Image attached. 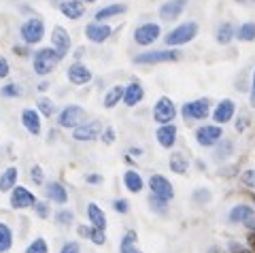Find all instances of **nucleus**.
<instances>
[{"instance_id":"nucleus-1","label":"nucleus","mask_w":255,"mask_h":253,"mask_svg":"<svg viewBox=\"0 0 255 253\" xmlns=\"http://www.w3.org/2000/svg\"><path fill=\"white\" fill-rule=\"evenodd\" d=\"M60 53L53 49V47H43V49H38L34 53V58H32V66H34V73L36 75H51L55 66L60 64Z\"/></svg>"},{"instance_id":"nucleus-2","label":"nucleus","mask_w":255,"mask_h":253,"mask_svg":"<svg viewBox=\"0 0 255 253\" xmlns=\"http://www.w3.org/2000/svg\"><path fill=\"white\" fill-rule=\"evenodd\" d=\"M196 34H198V23L196 21H185V23H181V26H177L174 30H170L164 41L168 47H181V45H187V43L194 41Z\"/></svg>"},{"instance_id":"nucleus-3","label":"nucleus","mask_w":255,"mask_h":253,"mask_svg":"<svg viewBox=\"0 0 255 253\" xmlns=\"http://www.w3.org/2000/svg\"><path fill=\"white\" fill-rule=\"evenodd\" d=\"M19 34L23 38V43L26 45H36V43H41L43 41V36H45V23L43 19H38V17H30L23 21V26L19 30Z\"/></svg>"},{"instance_id":"nucleus-4","label":"nucleus","mask_w":255,"mask_h":253,"mask_svg":"<svg viewBox=\"0 0 255 253\" xmlns=\"http://www.w3.org/2000/svg\"><path fill=\"white\" fill-rule=\"evenodd\" d=\"M85 122V109L79 107V105H68L66 109L60 111L58 115V124L60 128H77V126H81Z\"/></svg>"},{"instance_id":"nucleus-5","label":"nucleus","mask_w":255,"mask_h":253,"mask_svg":"<svg viewBox=\"0 0 255 253\" xmlns=\"http://www.w3.org/2000/svg\"><path fill=\"white\" fill-rule=\"evenodd\" d=\"M181 113H183L185 120H204V117L211 113V100L209 98H198V100L185 102L183 109H181Z\"/></svg>"},{"instance_id":"nucleus-6","label":"nucleus","mask_w":255,"mask_h":253,"mask_svg":"<svg viewBox=\"0 0 255 253\" xmlns=\"http://www.w3.org/2000/svg\"><path fill=\"white\" fill-rule=\"evenodd\" d=\"M177 117V107L168 96H162L153 107V120L157 124H172Z\"/></svg>"},{"instance_id":"nucleus-7","label":"nucleus","mask_w":255,"mask_h":253,"mask_svg":"<svg viewBox=\"0 0 255 253\" xmlns=\"http://www.w3.org/2000/svg\"><path fill=\"white\" fill-rule=\"evenodd\" d=\"M149 185H151V196H153V198L162 200V202L172 200L174 192H172L170 181L166 179V177H162V175H153V177H151V181H149Z\"/></svg>"},{"instance_id":"nucleus-8","label":"nucleus","mask_w":255,"mask_h":253,"mask_svg":"<svg viewBox=\"0 0 255 253\" xmlns=\"http://www.w3.org/2000/svg\"><path fill=\"white\" fill-rule=\"evenodd\" d=\"M223 138L221 126H200L196 130V140L200 147H213Z\"/></svg>"},{"instance_id":"nucleus-9","label":"nucleus","mask_w":255,"mask_h":253,"mask_svg":"<svg viewBox=\"0 0 255 253\" xmlns=\"http://www.w3.org/2000/svg\"><path fill=\"white\" fill-rule=\"evenodd\" d=\"M102 130L105 128H102L100 122H83L81 126H77L73 130V138L79 140V143H83V140H96Z\"/></svg>"},{"instance_id":"nucleus-10","label":"nucleus","mask_w":255,"mask_h":253,"mask_svg":"<svg viewBox=\"0 0 255 253\" xmlns=\"http://www.w3.org/2000/svg\"><path fill=\"white\" fill-rule=\"evenodd\" d=\"M159 34H162V30H159L157 23H142L134 32V41L142 47H147V45H153L159 38Z\"/></svg>"},{"instance_id":"nucleus-11","label":"nucleus","mask_w":255,"mask_h":253,"mask_svg":"<svg viewBox=\"0 0 255 253\" xmlns=\"http://www.w3.org/2000/svg\"><path fill=\"white\" fill-rule=\"evenodd\" d=\"M179 58V51H145L134 58L136 64H159V62H172Z\"/></svg>"},{"instance_id":"nucleus-12","label":"nucleus","mask_w":255,"mask_h":253,"mask_svg":"<svg viewBox=\"0 0 255 253\" xmlns=\"http://www.w3.org/2000/svg\"><path fill=\"white\" fill-rule=\"evenodd\" d=\"M187 6V0H168L159 6V19L162 21H174L179 19Z\"/></svg>"},{"instance_id":"nucleus-13","label":"nucleus","mask_w":255,"mask_h":253,"mask_svg":"<svg viewBox=\"0 0 255 253\" xmlns=\"http://www.w3.org/2000/svg\"><path fill=\"white\" fill-rule=\"evenodd\" d=\"M34 204H36V198L30 189H26L23 185L13 187V194H11V207L13 209H30V207H34Z\"/></svg>"},{"instance_id":"nucleus-14","label":"nucleus","mask_w":255,"mask_h":253,"mask_svg":"<svg viewBox=\"0 0 255 253\" xmlns=\"http://www.w3.org/2000/svg\"><path fill=\"white\" fill-rule=\"evenodd\" d=\"M230 221L234 224H247V226H255V209L249 204H236L230 211Z\"/></svg>"},{"instance_id":"nucleus-15","label":"nucleus","mask_w":255,"mask_h":253,"mask_svg":"<svg viewBox=\"0 0 255 253\" xmlns=\"http://www.w3.org/2000/svg\"><path fill=\"white\" fill-rule=\"evenodd\" d=\"M177 134L179 132H177V126H174V124H162V126H159V130L155 132L159 147L172 149L174 143H177Z\"/></svg>"},{"instance_id":"nucleus-16","label":"nucleus","mask_w":255,"mask_h":253,"mask_svg":"<svg viewBox=\"0 0 255 253\" xmlns=\"http://www.w3.org/2000/svg\"><path fill=\"white\" fill-rule=\"evenodd\" d=\"M111 32H113L111 26H107V23H102V21H94L90 26H85V36L90 38L92 43H105L111 36Z\"/></svg>"},{"instance_id":"nucleus-17","label":"nucleus","mask_w":255,"mask_h":253,"mask_svg":"<svg viewBox=\"0 0 255 253\" xmlns=\"http://www.w3.org/2000/svg\"><path fill=\"white\" fill-rule=\"evenodd\" d=\"M21 124L23 128H26L30 134H34V136H38L43 130V124H41V113L34 109H23L21 113Z\"/></svg>"},{"instance_id":"nucleus-18","label":"nucleus","mask_w":255,"mask_h":253,"mask_svg":"<svg viewBox=\"0 0 255 253\" xmlns=\"http://www.w3.org/2000/svg\"><path fill=\"white\" fill-rule=\"evenodd\" d=\"M66 75H68V81L75 83V85H85V83L92 81V70L85 64H81V62H75V64L68 68Z\"/></svg>"},{"instance_id":"nucleus-19","label":"nucleus","mask_w":255,"mask_h":253,"mask_svg":"<svg viewBox=\"0 0 255 253\" xmlns=\"http://www.w3.org/2000/svg\"><path fill=\"white\" fill-rule=\"evenodd\" d=\"M51 43H53V49L60 53V58H64V55L68 53V49H70V36H68V32L62 26H55L53 28Z\"/></svg>"},{"instance_id":"nucleus-20","label":"nucleus","mask_w":255,"mask_h":253,"mask_svg":"<svg viewBox=\"0 0 255 253\" xmlns=\"http://www.w3.org/2000/svg\"><path fill=\"white\" fill-rule=\"evenodd\" d=\"M60 13L64 15V17L77 21V19L83 17L85 6H83L81 0H66V2H60Z\"/></svg>"},{"instance_id":"nucleus-21","label":"nucleus","mask_w":255,"mask_h":253,"mask_svg":"<svg viewBox=\"0 0 255 253\" xmlns=\"http://www.w3.org/2000/svg\"><path fill=\"white\" fill-rule=\"evenodd\" d=\"M232 115H234V100H230V98H223L217 105V109L213 111V120L221 126L232 120Z\"/></svg>"},{"instance_id":"nucleus-22","label":"nucleus","mask_w":255,"mask_h":253,"mask_svg":"<svg viewBox=\"0 0 255 253\" xmlns=\"http://www.w3.org/2000/svg\"><path fill=\"white\" fill-rule=\"evenodd\" d=\"M145 98V90H142V85L138 83V81H134V83H130L126 88V92H124V102L128 107H134V105H138V102Z\"/></svg>"},{"instance_id":"nucleus-23","label":"nucleus","mask_w":255,"mask_h":253,"mask_svg":"<svg viewBox=\"0 0 255 253\" xmlns=\"http://www.w3.org/2000/svg\"><path fill=\"white\" fill-rule=\"evenodd\" d=\"M45 194H47V198L53 200V202H58V204H66V200H68V192L64 189L62 183H58V181H51V183H47Z\"/></svg>"},{"instance_id":"nucleus-24","label":"nucleus","mask_w":255,"mask_h":253,"mask_svg":"<svg viewBox=\"0 0 255 253\" xmlns=\"http://www.w3.org/2000/svg\"><path fill=\"white\" fill-rule=\"evenodd\" d=\"M87 217H90L94 228H100V230H105L107 228V215H105V211H102L98 204H94V202L87 204Z\"/></svg>"},{"instance_id":"nucleus-25","label":"nucleus","mask_w":255,"mask_h":253,"mask_svg":"<svg viewBox=\"0 0 255 253\" xmlns=\"http://www.w3.org/2000/svg\"><path fill=\"white\" fill-rule=\"evenodd\" d=\"M124 185L130 189V192L138 194L142 187H145V181H142V177L138 175L136 170H126L124 172Z\"/></svg>"},{"instance_id":"nucleus-26","label":"nucleus","mask_w":255,"mask_h":253,"mask_svg":"<svg viewBox=\"0 0 255 253\" xmlns=\"http://www.w3.org/2000/svg\"><path fill=\"white\" fill-rule=\"evenodd\" d=\"M17 168L15 166H11V168H6L2 175H0V192H11V189L15 187V183H17Z\"/></svg>"},{"instance_id":"nucleus-27","label":"nucleus","mask_w":255,"mask_h":253,"mask_svg":"<svg viewBox=\"0 0 255 253\" xmlns=\"http://www.w3.org/2000/svg\"><path fill=\"white\" fill-rule=\"evenodd\" d=\"M124 11H126V4H119V2H115V4L102 6V9H100V11H96V15H94V19H96V21H102V19L115 17V15H119V13H124Z\"/></svg>"},{"instance_id":"nucleus-28","label":"nucleus","mask_w":255,"mask_h":253,"mask_svg":"<svg viewBox=\"0 0 255 253\" xmlns=\"http://www.w3.org/2000/svg\"><path fill=\"white\" fill-rule=\"evenodd\" d=\"M136 241H138L136 232H126L122 245H119V253H142L140 249H136Z\"/></svg>"},{"instance_id":"nucleus-29","label":"nucleus","mask_w":255,"mask_h":253,"mask_svg":"<svg viewBox=\"0 0 255 253\" xmlns=\"http://www.w3.org/2000/svg\"><path fill=\"white\" fill-rule=\"evenodd\" d=\"M124 92H126L124 85H113V88L107 92V96H105V107L113 109L115 105H119V100H124Z\"/></svg>"},{"instance_id":"nucleus-30","label":"nucleus","mask_w":255,"mask_h":253,"mask_svg":"<svg viewBox=\"0 0 255 253\" xmlns=\"http://www.w3.org/2000/svg\"><path fill=\"white\" fill-rule=\"evenodd\" d=\"M13 247V232L11 228L0 221V253H6Z\"/></svg>"},{"instance_id":"nucleus-31","label":"nucleus","mask_w":255,"mask_h":253,"mask_svg":"<svg viewBox=\"0 0 255 253\" xmlns=\"http://www.w3.org/2000/svg\"><path fill=\"white\" fill-rule=\"evenodd\" d=\"M236 38L245 43H253L255 41V21H247L241 28L236 30Z\"/></svg>"},{"instance_id":"nucleus-32","label":"nucleus","mask_w":255,"mask_h":253,"mask_svg":"<svg viewBox=\"0 0 255 253\" xmlns=\"http://www.w3.org/2000/svg\"><path fill=\"white\" fill-rule=\"evenodd\" d=\"M187 166H189V162H187V157L183 153H172L170 155V170L172 172H177V175H185Z\"/></svg>"},{"instance_id":"nucleus-33","label":"nucleus","mask_w":255,"mask_h":253,"mask_svg":"<svg viewBox=\"0 0 255 253\" xmlns=\"http://www.w3.org/2000/svg\"><path fill=\"white\" fill-rule=\"evenodd\" d=\"M234 36H236L234 28L230 26V23H221L219 30H217V43L219 45H228V43H232Z\"/></svg>"},{"instance_id":"nucleus-34","label":"nucleus","mask_w":255,"mask_h":253,"mask_svg":"<svg viewBox=\"0 0 255 253\" xmlns=\"http://www.w3.org/2000/svg\"><path fill=\"white\" fill-rule=\"evenodd\" d=\"M36 105H38V113H43L47 117H51L55 113V102L51 98H41Z\"/></svg>"},{"instance_id":"nucleus-35","label":"nucleus","mask_w":255,"mask_h":253,"mask_svg":"<svg viewBox=\"0 0 255 253\" xmlns=\"http://www.w3.org/2000/svg\"><path fill=\"white\" fill-rule=\"evenodd\" d=\"M0 96H4V98H17L21 96V88L17 83H9V85H4L2 90H0Z\"/></svg>"},{"instance_id":"nucleus-36","label":"nucleus","mask_w":255,"mask_h":253,"mask_svg":"<svg viewBox=\"0 0 255 253\" xmlns=\"http://www.w3.org/2000/svg\"><path fill=\"white\" fill-rule=\"evenodd\" d=\"M87 239H90L94 245H105L107 243V234H105V230H100V228H92Z\"/></svg>"},{"instance_id":"nucleus-37","label":"nucleus","mask_w":255,"mask_h":253,"mask_svg":"<svg viewBox=\"0 0 255 253\" xmlns=\"http://www.w3.org/2000/svg\"><path fill=\"white\" fill-rule=\"evenodd\" d=\"M26 253H47V243L45 239H36L34 243H30L26 247Z\"/></svg>"},{"instance_id":"nucleus-38","label":"nucleus","mask_w":255,"mask_h":253,"mask_svg":"<svg viewBox=\"0 0 255 253\" xmlns=\"http://www.w3.org/2000/svg\"><path fill=\"white\" fill-rule=\"evenodd\" d=\"M73 219H75L73 211H66V209H64V211H60L58 215H55V221H58L60 226H66V224H70V221H73Z\"/></svg>"},{"instance_id":"nucleus-39","label":"nucleus","mask_w":255,"mask_h":253,"mask_svg":"<svg viewBox=\"0 0 255 253\" xmlns=\"http://www.w3.org/2000/svg\"><path fill=\"white\" fill-rule=\"evenodd\" d=\"M241 181L247 185V187H251V189H255V170L253 168H249V170H245L243 175H241Z\"/></svg>"},{"instance_id":"nucleus-40","label":"nucleus","mask_w":255,"mask_h":253,"mask_svg":"<svg viewBox=\"0 0 255 253\" xmlns=\"http://www.w3.org/2000/svg\"><path fill=\"white\" fill-rule=\"evenodd\" d=\"M30 179L32 181H34V183L36 185H41L43 183V168H41V166H32V170H30Z\"/></svg>"},{"instance_id":"nucleus-41","label":"nucleus","mask_w":255,"mask_h":253,"mask_svg":"<svg viewBox=\"0 0 255 253\" xmlns=\"http://www.w3.org/2000/svg\"><path fill=\"white\" fill-rule=\"evenodd\" d=\"M11 73V66H9V62H6V58H2L0 55V79H6Z\"/></svg>"},{"instance_id":"nucleus-42","label":"nucleus","mask_w":255,"mask_h":253,"mask_svg":"<svg viewBox=\"0 0 255 253\" xmlns=\"http://www.w3.org/2000/svg\"><path fill=\"white\" fill-rule=\"evenodd\" d=\"M113 209H115L117 213H128V211H130V204H128V200L119 198V200L113 202Z\"/></svg>"},{"instance_id":"nucleus-43","label":"nucleus","mask_w":255,"mask_h":253,"mask_svg":"<svg viewBox=\"0 0 255 253\" xmlns=\"http://www.w3.org/2000/svg\"><path fill=\"white\" fill-rule=\"evenodd\" d=\"M102 140H105L107 145H113V140H115V132H113V128H105V130H102Z\"/></svg>"},{"instance_id":"nucleus-44","label":"nucleus","mask_w":255,"mask_h":253,"mask_svg":"<svg viewBox=\"0 0 255 253\" xmlns=\"http://www.w3.org/2000/svg\"><path fill=\"white\" fill-rule=\"evenodd\" d=\"M60 253H81V247H79V243H66Z\"/></svg>"},{"instance_id":"nucleus-45","label":"nucleus","mask_w":255,"mask_h":253,"mask_svg":"<svg viewBox=\"0 0 255 253\" xmlns=\"http://www.w3.org/2000/svg\"><path fill=\"white\" fill-rule=\"evenodd\" d=\"M34 209H36V213H38L41 217H47V215H49V211H47V204H45V202H36V204H34Z\"/></svg>"},{"instance_id":"nucleus-46","label":"nucleus","mask_w":255,"mask_h":253,"mask_svg":"<svg viewBox=\"0 0 255 253\" xmlns=\"http://www.w3.org/2000/svg\"><path fill=\"white\" fill-rule=\"evenodd\" d=\"M249 102H251V107H255V73H253V81H251V94H249Z\"/></svg>"},{"instance_id":"nucleus-47","label":"nucleus","mask_w":255,"mask_h":253,"mask_svg":"<svg viewBox=\"0 0 255 253\" xmlns=\"http://www.w3.org/2000/svg\"><path fill=\"white\" fill-rule=\"evenodd\" d=\"M100 181H102L100 175H90V177H87V183H100Z\"/></svg>"},{"instance_id":"nucleus-48","label":"nucleus","mask_w":255,"mask_h":253,"mask_svg":"<svg viewBox=\"0 0 255 253\" xmlns=\"http://www.w3.org/2000/svg\"><path fill=\"white\" fill-rule=\"evenodd\" d=\"M142 153V149H130V155H134V157H138Z\"/></svg>"},{"instance_id":"nucleus-49","label":"nucleus","mask_w":255,"mask_h":253,"mask_svg":"<svg viewBox=\"0 0 255 253\" xmlns=\"http://www.w3.org/2000/svg\"><path fill=\"white\" fill-rule=\"evenodd\" d=\"M81 2H96V0H81Z\"/></svg>"},{"instance_id":"nucleus-50","label":"nucleus","mask_w":255,"mask_h":253,"mask_svg":"<svg viewBox=\"0 0 255 253\" xmlns=\"http://www.w3.org/2000/svg\"><path fill=\"white\" fill-rule=\"evenodd\" d=\"M241 2H247V0H241Z\"/></svg>"}]
</instances>
